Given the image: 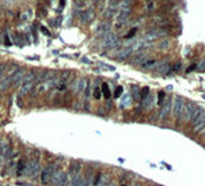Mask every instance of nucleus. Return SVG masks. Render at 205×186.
Masks as SVG:
<instances>
[{
	"instance_id": "4",
	"label": "nucleus",
	"mask_w": 205,
	"mask_h": 186,
	"mask_svg": "<svg viewBox=\"0 0 205 186\" xmlns=\"http://www.w3.org/2000/svg\"><path fill=\"white\" fill-rule=\"evenodd\" d=\"M118 46H119V41H118V37L114 33L110 32L105 36L103 42H102V47L103 48H116V47H118Z\"/></svg>"
},
{
	"instance_id": "32",
	"label": "nucleus",
	"mask_w": 205,
	"mask_h": 186,
	"mask_svg": "<svg viewBox=\"0 0 205 186\" xmlns=\"http://www.w3.org/2000/svg\"><path fill=\"white\" fill-rule=\"evenodd\" d=\"M135 32H136V28H133V30H131V31H130V32L127 35V38H131V37L135 35Z\"/></svg>"
},
{
	"instance_id": "10",
	"label": "nucleus",
	"mask_w": 205,
	"mask_h": 186,
	"mask_svg": "<svg viewBox=\"0 0 205 186\" xmlns=\"http://www.w3.org/2000/svg\"><path fill=\"white\" fill-rule=\"evenodd\" d=\"M34 85H36V81H31V83H25V84H22L21 85V87H20V95L21 96H25V95H27L28 92H31V90L34 87Z\"/></svg>"
},
{
	"instance_id": "34",
	"label": "nucleus",
	"mask_w": 205,
	"mask_h": 186,
	"mask_svg": "<svg viewBox=\"0 0 205 186\" xmlns=\"http://www.w3.org/2000/svg\"><path fill=\"white\" fill-rule=\"evenodd\" d=\"M5 43H6L8 46H10V44H11V42L9 41V38H8V37H5Z\"/></svg>"
},
{
	"instance_id": "29",
	"label": "nucleus",
	"mask_w": 205,
	"mask_h": 186,
	"mask_svg": "<svg viewBox=\"0 0 205 186\" xmlns=\"http://www.w3.org/2000/svg\"><path fill=\"white\" fill-rule=\"evenodd\" d=\"M113 14H114V6H112L111 9H108V10L106 11L105 16H106V17H112V16H113Z\"/></svg>"
},
{
	"instance_id": "23",
	"label": "nucleus",
	"mask_w": 205,
	"mask_h": 186,
	"mask_svg": "<svg viewBox=\"0 0 205 186\" xmlns=\"http://www.w3.org/2000/svg\"><path fill=\"white\" fill-rule=\"evenodd\" d=\"M102 92H103V96L106 98V99H110L111 98V90H110V86H108V84H106V83H103L102 84V90H101Z\"/></svg>"
},
{
	"instance_id": "22",
	"label": "nucleus",
	"mask_w": 205,
	"mask_h": 186,
	"mask_svg": "<svg viewBox=\"0 0 205 186\" xmlns=\"http://www.w3.org/2000/svg\"><path fill=\"white\" fill-rule=\"evenodd\" d=\"M170 46H171V41L168 38H165V39H161L160 43H159V48L160 50H168L170 48Z\"/></svg>"
},
{
	"instance_id": "33",
	"label": "nucleus",
	"mask_w": 205,
	"mask_h": 186,
	"mask_svg": "<svg viewBox=\"0 0 205 186\" xmlns=\"http://www.w3.org/2000/svg\"><path fill=\"white\" fill-rule=\"evenodd\" d=\"M199 133H200V136H203V137L205 138V126H204V127L200 129V132H199Z\"/></svg>"
},
{
	"instance_id": "14",
	"label": "nucleus",
	"mask_w": 205,
	"mask_h": 186,
	"mask_svg": "<svg viewBox=\"0 0 205 186\" xmlns=\"http://www.w3.org/2000/svg\"><path fill=\"white\" fill-rule=\"evenodd\" d=\"M147 56H146V53H140V54H136L135 57H133L131 58V64H140V65H142L147 59Z\"/></svg>"
},
{
	"instance_id": "24",
	"label": "nucleus",
	"mask_w": 205,
	"mask_h": 186,
	"mask_svg": "<svg viewBox=\"0 0 205 186\" xmlns=\"http://www.w3.org/2000/svg\"><path fill=\"white\" fill-rule=\"evenodd\" d=\"M131 104V95L130 94H125L122 98V107H127Z\"/></svg>"
},
{
	"instance_id": "38",
	"label": "nucleus",
	"mask_w": 205,
	"mask_h": 186,
	"mask_svg": "<svg viewBox=\"0 0 205 186\" xmlns=\"http://www.w3.org/2000/svg\"><path fill=\"white\" fill-rule=\"evenodd\" d=\"M131 186H141V185H140V184H138V182H136V184H133V185H131Z\"/></svg>"
},
{
	"instance_id": "5",
	"label": "nucleus",
	"mask_w": 205,
	"mask_h": 186,
	"mask_svg": "<svg viewBox=\"0 0 205 186\" xmlns=\"http://www.w3.org/2000/svg\"><path fill=\"white\" fill-rule=\"evenodd\" d=\"M53 170H54V165H45L44 169L42 170V174H41V181L43 185H48L50 182V179H52V174H53Z\"/></svg>"
},
{
	"instance_id": "36",
	"label": "nucleus",
	"mask_w": 205,
	"mask_h": 186,
	"mask_svg": "<svg viewBox=\"0 0 205 186\" xmlns=\"http://www.w3.org/2000/svg\"><path fill=\"white\" fill-rule=\"evenodd\" d=\"M107 186H117V185H116V184H114V182H111V184H108V185H107Z\"/></svg>"
},
{
	"instance_id": "31",
	"label": "nucleus",
	"mask_w": 205,
	"mask_h": 186,
	"mask_svg": "<svg viewBox=\"0 0 205 186\" xmlns=\"http://www.w3.org/2000/svg\"><path fill=\"white\" fill-rule=\"evenodd\" d=\"M182 68V64L181 63H176L174 65H173V68L171 69V72H177V70H179Z\"/></svg>"
},
{
	"instance_id": "19",
	"label": "nucleus",
	"mask_w": 205,
	"mask_h": 186,
	"mask_svg": "<svg viewBox=\"0 0 205 186\" xmlns=\"http://www.w3.org/2000/svg\"><path fill=\"white\" fill-rule=\"evenodd\" d=\"M129 15H130V10H129V9L123 10V11L118 15V22H119V24H123V22L129 17Z\"/></svg>"
},
{
	"instance_id": "30",
	"label": "nucleus",
	"mask_w": 205,
	"mask_h": 186,
	"mask_svg": "<svg viewBox=\"0 0 205 186\" xmlns=\"http://www.w3.org/2000/svg\"><path fill=\"white\" fill-rule=\"evenodd\" d=\"M101 92H102V91H101V90H99L98 87H97V89L95 90V94H93V96H95V99H97V100H99V98H101Z\"/></svg>"
},
{
	"instance_id": "1",
	"label": "nucleus",
	"mask_w": 205,
	"mask_h": 186,
	"mask_svg": "<svg viewBox=\"0 0 205 186\" xmlns=\"http://www.w3.org/2000/svg\"><path fill=\"white\" fill-rule=\"evenodd\" d=\"M196 105L194 102H187L183 105V109H182V112H181V116L177 120V123L182 125V123H185V122H189L190 121V117L193 115V112L196 110Z\"/></svg>"
},
{
	"instance_id": "25",
	"label": "nucleus",
	"mask_w": 205,
	"mask_h": 186,
	"mask_svg": "<svg viewBox=\"0 0 205 186\" xmlns=\"http://www.w3.org/2000/svg\"><path fill=\"white\" fill-rule=\"evenodd\" d=\"M25 166H26V162L25 160H20V163H19V165H17V175H21V174H23V171H25Z\"/></svg>"
},
{
	"instance_id": "15",
	"label": "nucleus",
	"mask_w": 205,
	"mask_h": 186,
	"mask_svg": "<svg viewBox=\"0 0 205 186\" xmlns=\"http://www.w3.org/2000/svg\"><path fill=\"white\" fill-rule=\"evenodd\" d=\"M131 52H133V50H131V48H129V47H127V48H123V50H120V51L118 52V54H117V59H120V61H123V59L128 58V57L131 54Z\"/></svg>"
},
{
	"instance_id": "17",
	"label": "nucleus",
	"mask_w": 205,
	"mask_h": 186,
	"mask_svg": "<svg viewBox=\"0 0 205 186\" xmlns=\"http://www.w3.org/2000/svg\"><path fill=\"white\" fill-rule=\"evenodd\" d=\"M157 64H159V62H157L156 59H149V61H146L141 67H142L144 69H149V70H151V69H153V68H156Z\"/></svg>"
},
{
	"instance_id": "12",
	"label": "nucleus",
	"mask_w": 205,
	"mask_h": 186,
	"mask_svg": "<svg viewBox=\"0 0 205 186\" xmlns=\"http://www.w3.org/2000/svg\"><path fill=\"white\" fill-rule=\"evenodd\" d=\"M25 70H17L15 74H13L11 75V83L14 84V85H17V84H21V81H22V78L25 76Z\"/></svg>"
},
{
	"instance_id": "21",
	"label": "nucleus",
	"mask_w": 205,
	"mask_h": 186,
	"mask_svg": "<svg viewBox=\"0 0 205 186\" xmlns=\"http://www.w3.org/2000/svg\"><path fill=\"white\" fill-rule=\"evenodd\" d=\"M68 184H69V176L65 171H63L62 176H60V180L58 182V186H68Z\"/></svg>"
},
{
	"instance_id": "7",
	"label": "nucleus",
	"mask_w": 205,
	"mask_h": 186,
	"mask_svg": "<svg viewBox=\"0 0 205 186\" xmlns=\"http://www.w3.org/2000/svg\"><path fill=\"white\" fill-rule=\"evenodd\" d=\"M170 115H171V100L168 99V100H166L165 104L161 106V110H160V112H159V118H160L161 121H164V120L168 118Z\"/></svg>"
},
{
	"instance_id": "35",
	"label": "nucleus",
	"mask_w": 205,
	"mask_h": 186,
	"mask_svg": "<svg viewBox=\"0 0 205 186\" xmlns=\"http://www.w3.org/2000/svg\"><path fill=\"white\" fill-rule=\"evenodd\" d=\"M2 160H3V155H2V152H0V165H2Z\"/></svg>"
},
{
	"instance_id": "13",
	"label": "nucleus",
	"mask_w": 205,
	"mask_h": 186,
	"mask_svg": "<svg viewBox=\"0 0 205 186\" xmlns=\"http://www.w3.org/2000/svg\"><path fill=\"white\" fill-rule=\"evenodd\" d=\"M110 30H111V25L108 22H102L97 27V33L101 36H106L107 33H110Z\"/></svg>"
},
{
	"instance_id": "2",
	"label": "nucleus",
	"mask_w": 205,
	"mask_h": 186,
	"mask_svg": "<svg viewBox=\"0 0 205 186\" xmlns=\"http://www.w3.org/2000/svg\"><path fill=\"white\" fill-rule=\"evenodd\" d=\"M183 99L178 95H174L172 98V102H171V115L174 117V118H179L181 116V112H182V109H183Z\"/></svg>"
},
{
	"instance_id": "20",
	"label": "nucleus",
	"mask_w": 205,
	"mask_h": 186,
	"mask_svg": "<svg viewBox=\"0 0 205 186\" xmlns=\"http://www.w3.org/2000/svg\"><path fill=\"white\" fill-rule=\"evenodd\" d=\"M203 113H204V109H201V107H196V110L193 112V115H192V117H190V123H194L195 120L199 118L200 115H203Z\"/></svg>"
},
{
	"instance_id": "26",
	"label": "nucleus",
	"mask_w": 205,
	"mask_h": 186,
	"mask_svg": "<svg viewBox=\"0 0 205 186\" xmlns=\"http://www.w3.org/2000/svg\"><path fill=\"white\" fill-rule=\"evenodd\" d=\"M101 176H102L101 173L95 174V176H93V186H97V185L99 184V181H101Z\"/></svg>"
},
{
	"instance_id": "28",
	"label": "nucleus",
	"mask_w": 205,
	"mask_h": 186,
	"mask_svg": "<svg viewBox=\"0 0 205 186\" xmlns=\"http://www.w3.org/2000/svg\"><path fill=\"white\" fill-rule=\"evenodd\" d=\"M164 99H165V92L164 91H160L159 92V104L162 106L164 105Z\"/></svg>"
},
{
	"instance_id": "39",
	"label": "nucleus",
	"mask_w": 205,
	"mask_h": 186,
	"mask_svg": "<svg viewBox=\"0 0 205 186\" xmlns=\"http://www.w3.org/2000/svg\"><path fill=\"white\" fill-rule=\"evenodd\" d=\"M122 186H127V185H122Z\"/></svg>"
},
{
	"instance_id": "27",
	"label": "nucleus",
	"mask_w": 205,
	"mask_h": 186,
	"mask_svg": "<svg viewBox=\"0 0 205 186\" xmlns=\"http://www.w3.org/2000/svg\"><path fill=\"white\" fill-rule=\"evenodd\" d=\"M122 94H123V86H118V87L116 89L114 96H116V98H119V96H122Z\"/></svg>"
},
{
	"instance_id": "8",
	"label": "nucleus",
	"mask_w": 205,
	"mask_h": 186,
	"mask_svg": "<svg viewBox=\"0 0 205 186\" xmlns=\"http://www.w3.org/2000/svg\"><path fill=\"white\" fill-rule=\"evenodd\" d=\"M95 17H96V14H95V11H93L92 9H87L86 11H84V13L81 14V21H82L84 24H87V22L93 21Z\"/></svg>"
},
{
	"instance_id": "3",
	"label": "nucleus",
	"mask_w": 205,
	"mask_h": 186,
	"mask_svg": "<svg viewBox=\"0 0 205 186\" xmlns=\"http://www.w3.org/2000/svg\"><path fill=\"white\" fill-rule=\"evenodd\" d=\"M39 163H38V159H31L28 163H26V166H25V174L32 179H36L39 174Z\"/></svg>"
},
{
	"instance_id": "16",
	"label": "nucleus",
	"mask_w": 205,
	"mask_h": 186,
	"mask_svg": "<svg viewBox=\"0 0 205 186\" xmlns=\"http://www.w3.org/2000/svg\"><path fill=\"white\" fill-rule=\"evenodd\" d=\"M131 99H134L135 101H139L141 100V90L139 89V86L136 85H133L131 86Z\"/></svg>"
},
{
	"instance_id": "6",
	"label": "nucleus",
	"mask_w": 205,
	"mask_h": 186,
	"mask_svg": "<svg viewBox=\"0 0 205 186\" xmlns=\"http://www.w3.org/2000/svg\"><path fill=\"white\" fill-rule=\"evenodd\" d=\"M87 87V80L85 78H80V79H76L73 84V91L75 94H79V92H84Z\"/></svg>"
},
{
	"instance_id": "11",
	"label": "nucleus",
	"mask_w": 205,
	"mask_h": 186,
	"mask_svg": "<svg viewBox=\"0 0 205 186\" xmlns=\"http://www.w3.org/2000/svg\"><path fill=\"white\" fill-rule=\"evenodd\" d=\"M81 168H82V164L79 163V162H75L70 165L69 168V173H70V176H76V175H81Z\"/></svg>"
},
{
	"instance_id": "37",
	"label": "nucleus",
	"mask_w": 205,
	"mask_h": 186,
	"mask_svg": "<svg viewBox=\"0 0 205 186\" xmlns=\"http://www.w3.org/2000/svg\"><path fill=\"white\" fill-rule=\"evenodd\" d=\"M166 166H167L168 170H172V166H171V165H167V164H166Z\"/></svg>"
},
{
	"instance_id": "9",
	"label": "nucleus",
	"mask_w": 205,
	"mask_h": 186,
	"mask_svg": "<svg viewBox=\"0 0 205 186\" xmlns=\"http://www.w3.org/2000/svg\"><path fill=\"white\" fill-rule=\"evenodd\" d=\"M204 126H205V113L200 115V117H199V118H196L194 123H192L193 132H195V133H198V131L200 132V129H201Z\"/></svg>"
},
{
	"instance_id": "18",
	"label": "nucleus",
	"mask_w": 205,
	"mask_h": 186,
	"mask_svg": "<svg viewBox=\"0 0 205 186\" xmlns=\"http://www.w3.org/2000/svg\"><path fill=\"white\" fill-rule=\"evenodd\" d=\"M10 85H11V76H6L5 79H3L2 81H0V91L6 90Z\"/></svg>"
}]
</instances>
